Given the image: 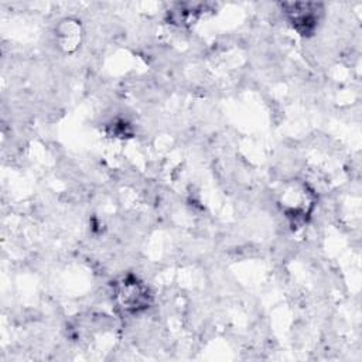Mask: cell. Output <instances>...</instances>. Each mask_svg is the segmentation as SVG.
<instances>
[{"label": "cell", "instance_id": "cell-2", "mask_svg": "<svg viewBox=\"0 0 362 362\" xmlns=\"http://www.w3.org/2000/svg\"><path fill=\"white\" fill-rule=\"evenodd\" d=\"M291 10H288V16L291 18L293 25H296L297 30H300L303 34L310 33L317 21V6L315 8H310L311 4H303V3H294L290 4Z\"/></svg>", "mask_w": 362, "mask_h": 362}, {"label": "cell", "instance_id": "cell-1", "mask_svg": "<svg viewBox=\"0 0 362 362\" xmlns=\"http://www.w3.org/2000/svg\"><path fill=\"white\" fill-rule=\"evenodd\" d=\"M115 297L117 305L130 314H136L148 307V288L134 276L123 277L115 287Z\"/></svg>", "mask_w": 362, "mask_h": 362}]
</instances>
